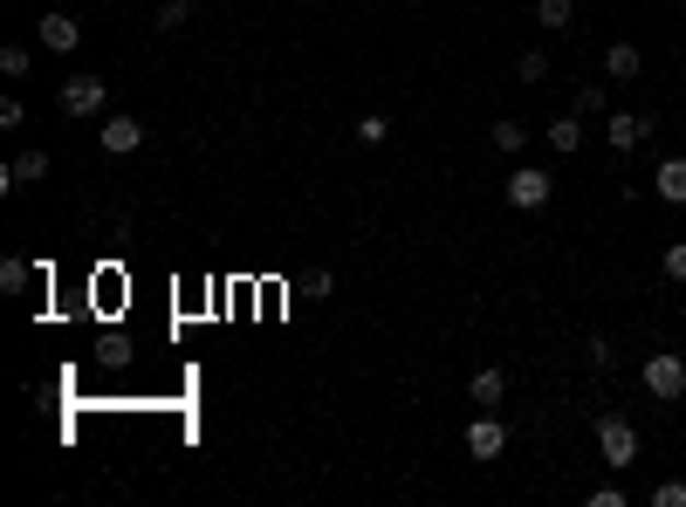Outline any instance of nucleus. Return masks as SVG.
I'll list each match as a JSON object with an SVG mask.
<instances>
[{"mask_svg": "<svg viewBox=\"0 0 686 507\" xmlns=\"http://www.w3.org/2000/svg\"><path fill=\"white\" fill-rule=\"evenodd\" d=\"M604 138H612V151H639L652 138V117H631V110H612L604 117Z\"/></svg>", "mask_w": 686, "mask_h": 507, "instance_id": "nucleus-6", "label": "nucleus"}, {"mask_svg": "<svg viewBox=\"0 0 686 507\" xmlns=\"http://www.w3.org/2000/svg\"><path fill=\"white\" fill-rule=\"evenodd\" d=\"M604 110H612V104H604V90L583 83V90H577V117H604Z\"/></svg>", "mask_w": 686, "mask_h": 507, "instance_id": "nucleus-18", "label": "nucleus"}, {"mask_svg": "<svg viewBox=\"0 0 686 507\" xmlns=\"http://www.w3.org/2000/svg\"><path fill=\"white\" fill-rule=\"evenodd\" d=\"M186 21H193V0H165V8H159V21H151V28H165V35H179V28H186Z\"/></svg>", "mask_w": 686, "mask_h": 507, "instance_id": "nucleus-15", "label": "nucleus"}, {"mask_svg": "<svg viewBox=\"0 0 686 507\" xmlns=\"http://www.w3.org/2000/svg\"><path fill=\"white\" fill-rule=\"evenodd\" d=\"M646 391H652L659 404L686 398V364L673 357V350H659V357H646Z\"/></svg>", "mask_w": 686, "mask_h": 507, "instance_id": "nucleus-3", "label": "nucleus"}, {"mask_svg": "<svg viewBox=\"0 0 686 507\" xmlns=\"http://www.w3.org/2000/svg\"><path fill=\"white\" fill-rule=\"evenodd\" d=\"M467 391H474V404H480V412H488V404H501V398H508V370H495V364H480Z\"/></svg>", "mask_w": 686, "mask_h": 507, "instance_id": "nucleus-11", "label": "nucleus"}, {"mask_svg": "<svg viewBox=\"0 0 686 507\" xmlns=\"http://www.w3.org/2000/svg\"><path fill=\"white\" fill-rule=\"evenodd\" d=\"M495 144H501V151H522V144H528V123H522V117H501V123H495Z\"/></svg>", "mask_w": 686, "mask_h": 507, "instance_id": "nucleus-16", "label": "nucleus"}, {"mask_svg": "<svg viewBox=\"0 0 686 507\" xmlns=\"http://www.w3.org/2000/svg\"><path fill=\"white\" fill-rule=\"evenodd\" d=\"M0 75H28V48H0Z\"/></svg>", "mask_w": 686, "mask_h": 507, "instance_id": "nucleus-22", "label": "nucleus"}, {"mask_svg": "<svg viewBox=\"0 0 686 507\" xmlns=\"http://www.w3.org/2000/svg\"><path fill=\"white\" fill-rule=\"evenodd\" d=\"M536 21H543V28H556V35H563L570 21H577V0H536Z\"/></svg>", "mask_w": 686, "mask_h": 507, "instance_id": "nucleus-14", "label": "nucleus"}, {"mask_svg": "<svg viewBox=\"0 0 686 507\" xmlns=\"http://www.w3.org/2000/svg\"><path fill=\"white\" fill-rule=\"evenodd\" d=\"M515 75H522V83H543V75H549V56H536V48H528V56L515 62Z\"/></svg>", "mask_w": 686, "mask_h": 507, "instance_id": "nucleus-20", "label": "nucleus"}, {"mask_svg": "<svg viewBox=\"0 0 686 507\" xmlns=\"http://www.w3.org/2000/svg\"><path fill=\"white\" fill-rule=\"evenodd\" d=\"M639 69H646V56L631 42H612V56H604V75H618V83H639Z\"/></svg>", "mask_w": 686, "mask_h": 507, "instance_id": "nucleus-12", "label": "nucleus"}, {"mask_svg": "<svg viewBox=\"0 0 686 507\" xmlns=\"http://www.w3.org/2000/svg\"><path fill=\"white\" fill-rule=\"evenodd\" d=\"M75 42H83V28H75L69 14H42V48L48 56H75Z\"/></svg>", "mask_w": 686, "mask_h": 507, "instance_id": "nucleus-7", "label": "nucleus"}, {"mask_svg": "<svg viewBox=\"0 0 686 507\" xmlns=\"http://www.w3.org/2000/svg\"><path fill=\"white\" fill-rule=\"evenodd\" d=\"M549 192H556L549 172H536V165L508 172V207H515V213H543V207H549Z\"/></svg>", "mask_w": 686, "mask_h": 507, "instance_id": "nucleus-2", "label": "nucleus"}, {"mask_svg": "<svg viewBox=\"0 0 686 507\" xmlns=\"http://www.w3.org/2000/svg\"><path fill=\"white\" fill-rule=\"evenodd\" d=\"M35 179H48V151H21V158L0 172V192H14V186H35Z\"/></svg>", "mask_w": 686, "mask_h": 507, "instance_id": "nucleus-8", "label": "nucleus"}, {"mask_svg": "<svg viewBox=\"0 0 686 507\" xmlns=\"http://www.w3.org/2000/svg\"><path fill=\"white\" fill-rule=\"evenodd\" d=\"M666 274H673V282H686V240L666 247Z\"/></svg>", "mask_w": 686, "mask_h": 507, "instance_id": "nucleus-23", "label": "nucleus"}, {"mask_svg": "<svg viewBox=\"0 0 686 507\" xmlns=\"http://www.w3.org/2000/svg\"><path fill=\"white\" fill-rule=\"evenodd\" d=\"M144 144V123L138 117H104V151H117V158H124V151H138Z\"/></svg>", "mask_w": 686, "mask_h": 507, "instance_id": "nucleus-10", "label": "nucleus"}, {"mask_svg": "<svg viewBox=\"0 0 686 507\" xmlns=\"http://www.w3.org/2000/svg\"><path fill=\"white\" fill-rule=\"evenodd\" d=\"M467 452H474V460H501V452H508V425H501L495 412H480V418L467 425Z\"/></svg>", "mask_w": 686, "mask_h": 507, "instance_id": "nucleus-5", "label": "nucleus"}, {"mask_svg": "<svg viewBox=\"0 0 686 507\" xmlns=\"http://www.w3.org/2000/svg\"><path fill=\"white\" fill-rule=\"evenodd\" d=\"M597 452H604V467H631V460H639V433H631V418H597Z\"/></svg>", "mask_w": 686, "mask_h": 507, "instance_id": "nucleus-1", "label": "nucleus"}, {"mask_svg": "<svg viewBox=\"0 0 686 507\" xmlns=\"http://www.w3.org/2000/svg\"><path fill=\"white\" fill-rule=\"evenodd\" d=\"M652 507H686V480H659V487H652Z\"/></svg>", "mask_w": 686, "mask_h": 507, "instance_id": "nucleus-19", "label": "nucleus"}, {"mask_svg": "<svg viewBox=\"0 0 686 507\" xmlns=\"http://www.w3.org/2000/svg\"><path fill=\"white\" fill-rule=\"evenodd\" d=\"M543 138H549L556 151H577V144H583V117H577V110H570V117H556V123H549Z\"/></svg>", "mask_w": 686, "mask_h": 507, "instance_id": "nucleus-13", "label": "nucleus"}, {"mask_svg": "<svg viewBox=\"0 0 686 507\" xmlns=\"http://www.w3.org/2000/svg\"><path fill=\"white\" fill-rule=\"evenodd\" d=\"M385 138H392L385 117H364V123H358V144H385Z\"/></svg>", "mask_w": 686, "mask_h": 507, "instance_id": "nucleus-21", "label": "nucleus"}, {"mask_svg": "<svg viewBox=\"0 0 686 507\" xmlns=\"http://www.w3.org/2000/svg\"><path fill=\"white\" fill-rule=\"evenodd\" d=\"M652 192L666 199V207H686V158H666L652 172Z\"/></svg>", "mask_w": 686, "mask_h": 507, "instance_id": "nucleus-9", "label": "nucleus"}, {"mask_svg": "<svg viewBox=\"0 0 686 507\" xmlns=\"http://www.w3.org/2000/svg\"><path fill=\"white\" fill-rule=\"evenodd\" d=\"M104 104H111L104 75H69V83H62V110H69V117H96Z\"/></svg>", "mask_w": 686, "mask_h": 507, "instance_id": "nucleus-4", "label": "nucleus"}, {"mask_svg": "<svg viewBox=\"0 0 686 507\" xmlns=\"http://www.w3.org/2000/svg\"><path fill=\"white\" fill-rule=\"evenodd\" d=\"M0 288H8V295L28 288V261H14V254H8V261H0Z\"/></svg>", "mask_w": 686, "mask_h": 507, "instance_id": "nucleus-17", "label": "nucleus"}]
</instances>
